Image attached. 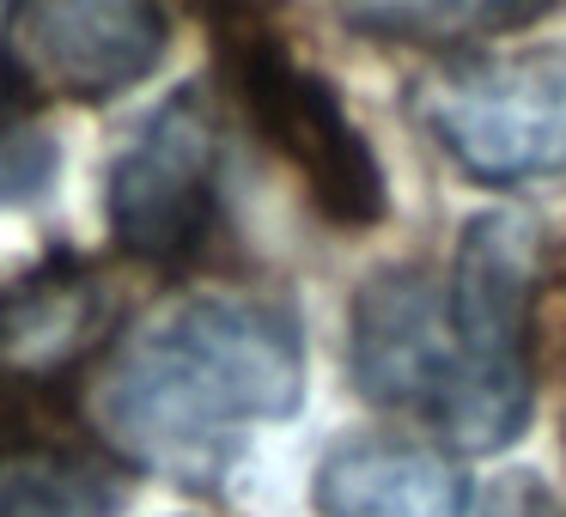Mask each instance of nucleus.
I'll return each instance as SVG.
<instances>
[{
	"instance_id": "nucleus-1",
	"label": "nucleus",
	"mask_w": 566,
	"mask_h": 517,
	"mask_svg": "<svg viewBox=\"0 0 566 517\" xmlns=\"http://www.w3.org/2000/svg\"><path fill=\"white\" fill-rule=\"evenodd\" d=\"M305 395L298 323L274 298L196 293L147 317L98 383V414L123 451L201 481L244 426L286 420Z\"/></svg>"
},
{
	"instance_id": "nucleus-2",
	"label": "nucleus",
	"mask_w": 566,
	"mask_h": 517,
	"mask_svg": "<svg viewBox=\"0 0 566 517\" xmlns=\"http://www.w3.org/2000/svg\"><path fill=\"white\" fill-rule=\"evenodd\" d=\"M220 67L232 80L256 135L286 159V171L305 183L317 213L342 232H371L384 220V165L371 140L354 128L329 80L311 74L293 43L274 31L262 0H208Z\"/></svg>"
},
{
	"instance_id": "nucleus-3",
	"label": "nucleus",
	"mask_w": 566,
	"mask_h": 517,
	"mask_svg": "<svg viewBox=\"0 0 566 517\" xmlns=\"http://www.w3.org/2000/svg\"><path fill=\"white\" fill-rule=\"evenodd\" d=\"M542 244L524 213H481L457 238L451 329L463 383L444 414L463 451H500L530 420V305H536Z\"/></svg>"
},
{
	"instance_id": "nucleus-4",
	"label": "nucleus",
	"mask_w": 566,
	"mask_h": 517,
	"mask_svg": "<svg viewBox=\"0 0 566 517\" xmlns=\"http://www.w3.org/2000/svg\"><path fill=\"white\" fill-rule=\"evenodd\" d=\"M415 123L463 177L493 189L566 177V50L469 62L415 86Z\"/></svg>"
},
{
	"instance_id": "nucleus-5",
	"label": "nucleus",
	"mask_w": 566,
	"mask_h": 517,
	"mask_svg": "<svg viewBox=\"0 0 566 517\" xmlns=\"http://www.w3.org/2000/svg\"><path fill=\"white\" fill-rule=\"evenodd\" d=\"M111 238L135 262H189L220 220V110L184 86L140 123L104 183Z\"/></svg>"
},
{
	"instance_id": "nucleus-6",
	"label": "nucleus",
	"mask_w": 566,
	"mask_h": 517,
	"mask_svg": "<svg viewBox=\"0 0 566 517\" xmlns=\"http://www.w3.org/2000/svg\"><path fill=\"white\" fill-rule=\"evenodd\" d=\"M165 38H171L165 0H19V98L111 104L165 62Z\"/></svg>"
},
{
	"instance_id": "nucleus-7",
	"label": "nucleus",
	"mask_w": 566,
	"mask_h": 517,
	"mask_svg": "<svg viewBox=\"0 0 566 517\" xmlns=\"http://www.w3.org/2000/svg\"><path fill=\"white\" fill-rule=\"evenodd\" d=\"M354 378L371 402L390 408H427L444 426L463 383L451 329V293L415 268H390L359 286L354 305Z\"/></svg>"
},
{
	"instance_id": "nucleus-8",
	"label": "nucleus",
	"mask_w": 566,
	"mask_h": 517,
	"mask_svg": "<svg viewBox=\"0 0 566 517\" xmlns=\"http://www.w3.org/2000/svg\"><path fill=\"white\" fill-rule=\"evenodd\" d=\"M116 329V286L80 256H50L0 293V383L43 390L80 371Z\"/></svg>"
},
{
	"instance_id": "nucleus-9",
	"label": "nucleus",
	"mask_w": 566,
	"mask_h": 517,
	"mask_svg": "<svg viewBox=\"0 0 566 517\" xmlns=\"http://www.w3.org/2000/svg\"><path fill=\"white\" fill-rule=\"evenodd\" d=\"M317 517H463V468L432 444L354 439L329 451L311 481Z\"/></svg>"
},
{
	"instance_id": "nucleus-10",
	"label": "nucleus",
	"mask_w": 566,
	"mask_h": 517,
	"mask_svg": "<svg viewBox=\"0 0 566 517\" xmlns=\"http://www.w3.org/2000/svg\"><path fill=\"white\" fill-rule=\"evenodd\" d=\"M128 475L92 444L31 439L0 451V517H123Z\"/></svg>"
},
{
	"instance_id": "nucleus-11",
	"label": "nucleus",
	"mask_w": 566,
	"mask_h": 517,
	"mask_svg": "<svg viewBox=\"0 0 566 517\" xmlns=\"http://www.w3.org/2000/svg\"><path fill=\"white\" fill-rule=\"evenodd\" d=\"M560 0H342V19L359 38L415 43V50H457L524 31L548 19Z\"/></svg>"
},
{
	"instance_id": "nucleus-12",
	"label": "nucleus",
	"mask_w": 566,
	"mask_h": 517,
	"mask_svg": "<svg viewBox=\"0 0 566 517\" xmlns=\"http://www.w3.org/2000/svg\"><path fill=\"white\" fill-rule=\"evenodd\" d=\"M55 183V140L0 116V201H31Z\"/></svg>"
},
{
	"instance_id": "nucleus-13",
	"label": "nucleus",
	"mask_w": 566,
	"mask_h": 517,
	"mask_svg": "<svg viewBox=\"0 0 566 517\" xmlns=\"http://www.w3.org/2000/svg\"><path fill=\"white\" fill-rule=\"evenodd\" d=\"M481 517H566V499L542 475H505L500 487L488 493Z\"/></svg>"
},
{
	"instance_id": "nucleus-14",
	"label": "nucleus",
	"mask_w": 566,
	"mask_h": 517,
	"mask_svg": "<svg viewBox=\"0 0 566 517\" xmlns=\"http://www.w3.org/2000/svg\"><path fill=\"white\" fill-rule=\"evenodd\" d=\"M13 13H19V0H0V110H7V98H19V80H13Z\"/></svg>"
}]
</instances>
